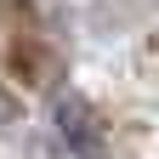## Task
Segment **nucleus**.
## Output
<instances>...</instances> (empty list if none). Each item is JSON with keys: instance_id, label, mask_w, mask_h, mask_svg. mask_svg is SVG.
Listing matches in <instances>:
<instances>
[{"instance_id": "nucleus-1", "label": "nucleus", "mask_w": 159, "mask_h": 159, "mask_svg": "<svg viewBox=\"0 0 159 159\" xmlns=\"http://www.w3.org/2000/svg\"><path fill=\"white\" fill-rule=\"evenodd\" d=\"M57 125H63V142H68L74 153H85V159H102V153H108L102 119H97V108H91L80 91H68L63 102H57Z\"/></svg>"}, {"instance_id": "nucleus-2", "label": "nucleus", "mask_w": 159, "mask_h": 159, "mask_svg": "<svg viewBox=\"0 0 159 159\" xmlns=\"http://www.w3.org/2000/svg\"><path fill=\"white\" fill-rule=\"evenodd\" d=\"M17 119H23V102H17V91H6V85H0V131H11Z\"/></svg>"}]
</instances>
